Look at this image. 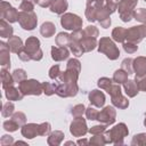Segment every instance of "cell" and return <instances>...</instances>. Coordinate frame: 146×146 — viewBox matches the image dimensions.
Here are the masks:
<instances>
[{
	"label": "cell",
	"mask_w": 146,
	"mask_h": 146,
	"mask_svg": "<svg viewBox=\"0 0 146 146\" xmlns=\"http://www.w3.org/2000/svg\"><path fill=\"white\" fill-rule=\"evenodd\" d=\"M81 72V63L76 58L68 59L66 64V70L64 72H60L59 76L57 78L58 82L60 83H73L78 82L79 75Z\"/></svg>",
	"instance_id": "obj_1"
},
{
	"label": "cell",
	"mask_w": 146,
	"mask_h": 146,
	"mask_svg": "<svg viewBox=\"0 0 146 146\" xmlns=\"http://www.w3.org/2000/svg\"><path fill=\"white\" fill-rule=\"evenodd\" d=\"M129 130L125 123L121 122L116 125H114L112 129L106 130L104 132L105 139H106V144H114L116 146L119 145H123L124 144V138L128 136Z\"/></svg>",
	"instance_id": "obj_2"
},
{
	"label": "cell",
	"mask_w": 146,
	"mask_h": 146,
	"mask_svg": "<svg viewBox=\"0 0 146 146\" xmlns=\"http://www.w3.org/2000/svg\"><path fill=\"white\" fill-rule=\"evenodd\" d=\"M98 51L106 55V57L111 60H115L120 56V50L114 43V41L108 36H103L98 41Z\"/></svg>",
	"instance_id": "obj_3"
},
{
	"label": "cell",
	"mask_w": 146,
	"mask_h": 146,
	"mask_svg": "<svg viewBox=\"0 0 146 146\" xmlns=\"http://www.w3.org/2000/svg\"><path fill=\"white\" fill-rule=\"evenodd\" d=\"M23 50L29 55L31 60H41L43 57V51L40 48V40L36 36H29L24 43Z\"/></svg>",
	"instance_id": "obj_4"
},
{
	"label": "cell",
	"mask_w": 146,
	"mask_h": 146,
	"mask_svg": "<svg viewBox=\"0 0 146 146\" xmlns=\"http://www.w3.org/2000/svg\"><path fill=\"white\" fill-rule=\"evenodd\" d=\"M18 88L19 90L23 92L24 96H29V95H33V96H40L43 92L42 89V83L39 82L38 80L34 79H25L22 82L18 83Z\"/></svg>",
	"instance_id": "obj_5"
},
{
	"label": "cell",
	"mask_w": 146,
	"mask_h": 146,
	"mask_svg": "<svg viewBox=\"0 0 146 146\" xmlns=\"http://www.w3.org/2000/svg\"><path fill=\"white\" fill-rule=\"evenodd\" d=\"M137 3H138V0H120L119 1L117 10L122 22L128 23L133 18V11Z\"/></svg>",
	"instance_id": "obj_6"
},
{
	"label": "cell",
	"mask_w": 146,
	"mask_h": 146,
	"mask_svg": "<svg viewBox=\"0 0 146 146\" xmlns=\"http://www.w3.org/2000/svg\"><path fill=\"white\" fill-rule=\"evenodd\" d=\"M60 24L65 30L68 31H75L80 30L83 25L82 18L73 13H65L60 17Z\"/></svg>",
	"instance_id": "obj_7"
},
{
	"label": "cell",
	"mask_w": 146,
	"mask_h": 146,
	"mask_svg": "<svg viewBox=\"0 0 146 146\" xmlns=\"http://www.w3.org/2000/svg\"><path fill=\"white\" fill-rule=\"evenodd\" d=\"M18 24L22 29L26 31H32L36 27L38 24V17L34 11H23L21 10L18 13Z\"/></svg>",
	"instance_id": "obj_8"
},
{
	"label": "cell",
	"mask_w": 146,
	"mask_h": 146,
	"mask_svg": "<svg viewBox=\"0 0 146 146\" xmlns=\"http://www.w3.org/2000/svg\"><path fill=\"white\" fill-rule=\"evenodd\" d=\"M79 92V86L76 82L73 83H56V95L62 98L74 97Z\"/></svg>",
	"instance_id": "obj_9"
},
{
	"label": "cell",
	"mask_w": 146,
	"mask_h": 146,
	"mask_svg": "<svg viewBox=\"0 0 146 146\" xmlns=\"http://www.w3.org/2000/svg\"><path fill=\"white\" fill-rule=\"evenodd\" d=\"M0 18L6 19L9 23H15L18 21V11L9 2L2 0L0 2Z\"/></svg>",
	"instance_id": "obj_10"
},
{
	"label": "cell",
	"mask_w": 146,
	"mask_h": 146,
	"mask_svg": "<svg viewBox=\"0 0 146 146\" xmlns=\"http://www.w3.org/2000/svg\"><path fill=\"white\" fill-rule=\"evenodd\" d=\"M104 3H105V0H87L84 15H86V18L88 19V22H90V23L96 22L97 13H98L99 8L104 6Z\"/></svg>",
	"instance_id": "obj_11"
},
{
	"label": "cell",
	"mask_w": 146,
	"mask_h": 146,
	"mask_svg": "<svg viewBox=\"0 0 146 146\" xmlns=\"http://www.w3.org/2000/svg\"><path fill=\"white\" fill-rule=\"evenodd\" d=\"M89 131L88 125L86 120L80 116V117H74V120L71 122L70 125V132L73 137H82Z\"/></svg>",
	"instance_id": "obj_12"
},
{
	"label": "cell",
	"mask_w": 146,
	"mask_h": 146,
	"mask_svg": "<svg viewBox=\"0 0 146 146\" xmlns=\"http://www.w3.org/2000/svg\"><path fill=\"white\" fill-rule=\"evenodd\" d=\"M116 119V111L113 106H105L99 113H98V117L97 121H99V123L106 124V125H111L115 122Z\"/></svg>",
	"instance_id": "obj_13"
},
{
	"label": "cell",
	"mask_w": 146,
	"mask_h": 146,
	"mask_svg": "<svg viewBox=\"0 0 146 146\" xmlns=\"http://www.w3.org/2000/svg\"><path fill=\"white\" fill-rule=\"evenodd\" d=\"M144 32H143V27L141 25L138 26H131L130 29L127 30V41L133 42V43H139L141 42V40L144 39Z\"/></svg>",
	"instance_id": "obj_14"
},
{
	"label": "cell",
	"mask_w": 146,
	"mask_h": 146,
	"mask_svg": "<svg viewBox=\"0 0 146 146\" xmlns=\"http://www.w3.org/2000/svg\"><path fill=\"white\" fill-rule=\"evenodd\" d=\"M9 46L8 43L1 41L0 42V64L3 68H10V55H9Z\"/></svg>",
	"instance_id": "obj_15"
},
{
	"label": "cell",
	"mask_w": 146,
	"mask_h": 146,
	"mask_svg": "<svg viewBox=\"0 0 146 146\" xmlns=\"http://www.w3.org/2000/svg\"><path fill=\"white\" fill-rule=\"evenodd\" d=\"M88 99H89L90 104L94 105V106H96V107H103L105 105V100H106L104 92L100 91V90H97V89L91 90L89 92Z\"/></svg>",
	"instance_id": "obj_16"
},
{
	"label": "cell",
	"mask_w": 146,
	"mask_h": 146,
	"mask_svg": "<svg viewBox=\"0 0 146 146\" xmlns=\"http://www.w3.org/2000/svg\"><path fill=\"white\" fill-rule=\"evenodd\" d=\"M110 15H111V14H110V11L106 9L105 6H103V7L99 8V10H98V13H97V16H96V21L100 24V26H102L103 29H107V27L111 26L112 21H111Z\"/></svg>",
	"instance_id": "obj_17"
},
{
	"label": "cell",
	"mask_w": 146,
	"mask_h": 146,
	"mask_svg": "<svg viewBox=\"0 0 146 146\" xmlns=\"http://www.w3.org/2000/svg\"><path fill=\"white\" fill-rule=\"evenodd\" d=\"M22 136L26 139H33L34 137L39 136V124L36 123H25L21 128Z\"/></svg>",
	"instance_id": "obj_18"
},
{
	"label": "cell",
	"mask_w": 146,
	"mask_h": 146,
	"mask_svg": "<svg viewBox=\"0 0 146 146\" xmlns=\"http://www.w3.org/2000/svg\"><path fill=\"white\" fill-rule=\"evenodd\" d=\"M51 58L55 62H63L65 59L68 58L70 56V50L67 49V47H51Z\"/></svg>",
	"instance_id": "obj_19"
},
{
	"label": "cell",
	"mask_w": 146,
	"mask_h": 146,
	"mask_svg": "<svg viewBox=\"0 0 146 146\" xmlns=\"http://www.w3.org/2000/svg\"><path fill=\"white\" fill-rule=\"evenodd\" d=\"M133 72L136 73V76H143L146 75V57L145 56H138L132 62Z\"/></svg>",
	"instance_id": "obj_20"
},
{
	"label": "cell",
	"mask_w": 146,
	"mask_h": 146,
	"mask_svg": "<svg viewBox=\"0 0 146 146\" xmlns=\"http://www.w3.org/2000/svg\"><path fill=\"white\" fill-rule=\"evenodd\" d=\"M49 8L51 13H55L57 15H63L68 8V2L66 0H52Z\"/></svg>",
	"instance_id": "obj_21"
},
{
	"label": "cell",
	"mask_w": 146,
	"mask_h": 146,
	"mask_svg": "<svg viewBox=\"0 0 146 146\" xmlns=\"http://www.w3.org/2000/svg\"><path fill=\"white\" fill-rule=\"evenodd\" d=\"M8 46H9V49L11 52L14 54H19L23 48H24V44H23V41L19 36L17 35H13L10 38H8Z\"/></svg>",
	"instance_id": "obj_22"
},
{
	"label": "cell",
	"mask_w": 146,
	"mask_h": 146,
	"mask_svg": "<svg viewBox=\"0 0 146 146\" xmlns=\"http://www.w3.org/2000/svg\"><path fill=\"white\" fill-rule=\"evenodd\" d=\"M5 96L8 100H11V102H19L24 97V95L19 90V88H15L14 86L5 89Z\"/></svg>",
	"instance_id": "obj_23"
},
{
	"label": "cell",
	"mask_w": 146,
	"mask_h": 146,
	"mask_svg": "<svg viewBox=\"0 0 146 146\" xmlns=\"http://www.w3.org/2000/svg\"><path fill=\"white\" fill-rule=\"evenodd\" d=\"M64 132L60 131V130H55V131H51L49 135H48V138H47V143L49 146H58L62 144V141L64 140Z\"/></svg>",
	"instance_id": "obj_24"
},
{
	"label": "cell",
	"mask_w": 146,
	"mask_h": 146,
	"mask_svg": "<svg viewBox=\"0 0 146 146\" xmlns=\"http://www.w3.org/2000/svg\"><path fill=\"white\" fill-rule=\"evenodd\" d=\"M123 89H124L125 94L128 95V97H130V98L136 97L137 94L139 92L138 84H137V82L135 80H127L123 83Z\"/></svg>",
	"instance_id": "obj_25"
},
{
	"label": "cell",
	"mask_w": 146,
	"mask_h": 146,
	"mask_svg": "<svg viewBox=\"0 0 146 146\" xmlns=\"http://www.w3.org/2000/svg\"><path fill=\"white\" fill-rule=\"evenodd\" d=\"M80 42H81V46H82L84 52L92 51L98 44L97 38H89V36H84V35H83V38H82V40Z\"/></svg>",
	"instance_id": "obj_26"
},
{
	"label": "cell",
	"mask_w": 146,
	"mask_h": 146,
	"mask_svg": "<svg viewBox=\"0 0 146 146\" xmlns=\"http://www.w3.org/2000/svg\"><path fill=\"white\" fill-rule=\"evenodd\" d=\"M112 39L115 42H124L127 39V29L122 26H116L112 31Z\"/></svg>",
	"instance_id": "obj_27"
},
{
	"label": "cell",
	"mask_w": 146,
	"mask_h": 146,
	"mask_svg": "<svg viewBox=\"0 0 146 146\" xmlns=\"http://www.w3.org/2000/svg\"><path fill=\"white\" fill-rule=\"evenodd\" d=\"M111 102H112V104H113L114 107H117L120 110H125L129 106L128 98L124 97L122 94H120L117 96H114V97H111Z\"/></svg>",
	"instance_id": "obj_28"
},
{
	"label": "cell",
	"mask_w": 146,
	"mask_h": 146,
	"mask_svg": "<svg viewBox=\"0 0 146 146\" xmlns=\"http://www.w3.org/2000/svg\"><path fill=\"white\" fill-rule=\"evenodd\" d=\"M0 73H1V82H2V88H3V90L7 89V88H9V87H11V86H14L15 81H14L13 74H10L7 68H3V67H2Z\"/></svg>",
	"instance_id": "obj_29"
},
{
	"label": "cell",
	"mask_w": 146,
	"mask_h": 146,
	"mask_svg": "<svg viewBox=\"0 0 146 146\" xmlns=\"http://www.w3.org/2000/svg\"><path fill=\"white\" fill-rule=\"evenodd\" d=\"M55 32H56V26H55V24L51 23V22H44V23L41 25V27H40V33H41V35L44 36V38H50V36H52V35L55 34Z\"/></svg>",
	"instance_id": "obj_30"
},
{
	"label": "cell",
	"mask_w": 146,
	"mask_h": 146,
	"mask_svg": "<svg viewBox=\"0 0 146 146\" xmlns=\"http://www.w3.org/2000/svg\"><path fill=\"white\" fill-rule=\"evenodd\" d=\"M14 29L11 25H9V22L6 19H0V36L1 38H10L13 36Z\"/></svg>",
	"instance_id": "obj_31"
},
{
	"label": "cell",
	"mask_w": 146,
	"mask_h": 146,
	"mask_svg": "<svg viewBox=\"0 0 146 146\" xmlns=\"http://www.w3.org/2000/svg\"><path fill=\"white\" fill-rule=\"evenodd\" d=\"M72 41V38H71V34L66 33V32H60L57 34L56 39H55V42L58 47H68L70 43Z\"/></svg>",
	"instance_id": "obj_32"
},
{
	"label": "cell",
	"mask_w": 146,
	"mask_h": 146,
	"mask_svg": "<svg viewBox=\"0 0 146 146\" xmlns=\"http://www.w3.org/2000/svg\"><path fill=\"white\" fill-rule=\"evenodd\" d=\"M68 47H70L71 52H72L75 57H80V56H82V55H83V52H84V50H83V48H82V46H81V42H80V41L72 40Z\"/></svg>",
	"instance_id": "obj_33"
},
{
	"label": "cell",
	"mask_w": 146,
	"mask_h": 146,
	"mask_svg": "<svg viewBox=\"0 0 146 146\" xmlns=\"http://www.w3.org/2000/svg\"><path fill=\"white\" fill-rule=\"evenodd\" d=\"M128 75H129V74H128L125 71H123L122 68L116 70V71L114 72V74H113V81H114L115 83L123 84V83L128 80Z\"/></svg>",
	"instance_id": "obj_34"
},
{
	"label": "cell",
	"mask_w": 146,
	"mask_h": 146,
	"mask_svg": "<svg viewBox=\"0 0 146 146\" xmlns=\"http://www.w3.org/2000/svg\"><path fill=\"white\" fill-rule=\"evenodd\" d=\"M14 110H15V105H14V103L11 100H9V102L3 104L2 110H1V115L3 117H9V116H11L14 114Z\"/></svg>",
	"instance_id": "obj_35"
},
{
	"label": "cell",
	"mask_w": 146,
	"mask_h": 146,
	"mask_svg": "<svg viewBox=\"0 0 146 146\" xmlns=\"http://www.w3.org/2000/svg\"><path fill=\"white\" fill-rule=\"evenodd\" d=\"M132 146H146V133H137L132 137Z\"/></svg>",
	"instance_id": "obj_36"
},
{
	"label": "cell",
	"mask_w": 146,
	"mask_h": 146,
	"mask_svg": "<svg viewBox=\"0 0 146 146\" xmlns=\"http://www.w3.org/2000/svg\"><path fill=\"white\" fill-rule=\"evenodd\" d=\"M2 127H3V129H5L6 131H8V132H14V131H16L18 128H21L19 124H18L15 120H13V119H9V120L5 121L3 124H2Z\"/></svg>",
	"instance_id": "obj_37"
},
{
	"label": "cell",
	"mask_w": 146,
	"mask_h": 146,
	"mask_svg": "<svg viewBox=\"0 0 146 146\" xmlns=\"http://www.w3.org/2000/svg\"><path fill=\"white\" fill-rule=\"evenodd\" d=\"M11 74H13L14 81L17 82V83L22 82V81L25 80L26 76H27V73H26L25 70H23V68H16V70H14V72H13Z\"/></svg>",
	"instance_id": "obj_38"
},
{
	"label": "cell",
	"mask_w": 146,
	"mask_h": 146,
	"mask_svg": "<svg viewBox=\"0 0 146 146\" xmlns=\"http://www.w3.org/2000/svg\"><path fill=\"white\" fill-rule=\"evenodd\" d=\"M90 145H96V146H103L106 144V139L104 133H99V135H94V137L90 138L89 140Z\"/></svg>",
	"instance_id": "obj_39"
},
{
	"label": "cell",
	"mask_w": 146,
	"mask_h": 146,
	"mask_svg": "<svg viewBox=\"0 0 146 146\" xmlns=\"http://www.w3.org/2000/svg\"><path fill=\"white\" fill-rule=\"evenodd\" d=\"M83 35L84 36H89V38H97L99 35V31L96 26L94 25H88L84 30H83Z\"/></svg>",
	"instance_id": "obj_40"
},
{
	"label": "cell",
	"mask_w": 146,
	"mask_h": 146,
	"mask_svg": "<svg viewBox=\"0 0 146 146\" xmlns=\"http://www.w3.org/2000/svg\"><path fill=\"white\" fill-rule=\"evenodd\" d=\"M42 89H43V94H46L47 96H51L54 94H56V84L55 83H50V82H42Z\"/></svg>",
	"instance_id": "obj_41"
},
{
	"label": "cell",
	"mask_w": 146,
	"mask_h": 146,
	"mask_svg": "<svg viewBox=\"0 0 146 146\" xmlns=\"http://www.w3.org/2000/svg\"><path fill=\"white\" fill-rule=\"evenodd\" d=\"M133 18L140 23H146V9L145 8H139L135 9L133 11Z\"/></svg>",
	"instance_id": "obj_42"
},
{
	"label": "cell",
	"mask_w": 146,
	"mask_h": 146,
	"mask_svg": "<svg viewBox=\"0 0 146 146\" xmlns=\"http://www.w3.org/2000/svg\"><path fill=\"white\" fill-rule=\"evenodd\" d=\"M132 62H133V59H131V58H124L122 60V63H121V68L123 71H125L128 74H132L133 73Z\"/></svg>",
	"instance_id": "obj_43"
},
{
	"label": "cell",
	"mask_w": 146,
	"mask_h": 146,
	"mask_svg": "<svg viewBox=\"0 0 146 146\" xmlns=\"http://www.w3.org/2000/svg\"><path fill=\"white\" fill-rule=\"evenodd\" d=\"M105 91H107V94H108L111 97H114V96H117V95L122 94L120 84H119V83H115V82H113V83H112Z\"/></svg>",
	"instance_id": "obj_44"
},
{
	"label": "cell",
	"mask_w": 146,
	"mask_h": 146,
	"mask_svg": "<svg viewBox=\"0 0 146 146\" xmlns=\"http://www.w3.org/2000/svg\"><path fill=\"white\" fill-rule=\"evenodd\" d=\"M84 113H86V107H84L83 104H78V105L73 106V108L71 111V114H72L73 117H80Z\"/></svg>",
	"instance_id": "obj_45"
},
{
	"label": "cell",
	"mask_w": 146,
	"mask_h": 146,
	"mask_svg": "<svg viewBox=\"0 0 146 146\" xmlns=\"http://www.w3.org/2000/svg\"><path fill=\"white\" fill-rule=\"evenodd\" d=\"M11 119L13 120H15L18 124H19V127L22 128L25 123H26V115L23 113V112H15L13 115H11Z\"/></svg>",
	"instance_id": "obj_46"
},
{
	"label": "cell",
	"mask_w": 146,
	"mask_h": 146,
	"mask_svg": "<svg viewBox=\"0 0 146 146\" xmlns=\"http://www.w3.org/2000/svg\"><path fill=\"white\" fill-rule=\"evenodd\" d=\"M122 46H123V50L127 54H135L138 50L137 43H133V42H130V41H124Z\"/></svg>",
	"instance_id": "obj_47"
},
{
	"label": "cell",
	"mask_w": 146,
	"mask_h": 146,
	"mask_svg": "<svg viewBox=\"0 0 146 146\" xmlns=\"http://www.w3.org/2000/svg\"><path fill=\"white\" fill-rule=\"evenodd\" d=\"M113 82H114V81H113V79H110V78L103 76V78L98 79V81H97V86H98L100 89L106 90V89H107V88H108Z\"/></svg>",
	"instance_id": "obj_48"
},
{
	"label": "cell",
	"mask_w": 146,
	"mask_h": 146,
	"mask_svg": "<svg viewBox=\"0 0 146 146\" xmlns=\"http://www.w3.org/2000/svg\"><path fill=\"white\" fill-rule=\"evenodd\" d=\"M51 132V125L49 122H43L39 124V136H48Z\"/></svg>",
	"instance_id": "obj_49"
},
{
	"label": "cell",
	"mask_w": 146,
	"mask_h": 146,
	"mask_svg": "<svg viewBox=\"0 0 146 146\" xmlns=\"http://www.w3.org/2000/svg\"><path fill=\"white\" fill-rule=\"evenodd\" d=\"M98 111L95 108V107H92V106H89V107H87L86 108V116H87V119H89V120H91V121H94V120H97V117H98Z\"/></svg>",
	"instance_id": "obj_50"
},
{
	"label": "cell",
	"mask_w": 146,
	"mask_h": 146,
	"mask_svg": "<svg viewBox=\"0 0 146 146\" xmlns=\"http://www.w3.org/2000/svg\"><path fill=\"white\" fill-rule=\"evenodd\" d=\"M117 5H119V0H105V3H104L106 9L110 11V14H113L114 11H116Z\"/></svg>",
	"instance_id": "obj_51"
},
{
	"label": "cell",
	"mask_w": 146,
	"mask_h": 146,
	"mask_svg": "<svg viewBox=\"0 0 146 146\" xmlns=\"http://www.w3.org/2000/svg\"><path fill=\"white\" fill-rule=\"evenodd\" d=\"M106 124H103V123H99L97 125H94L89 129V132L91 135H99V133H104L106 131Z\"/></svg>",
	"instance_id": "obj_52"
},
{
	"label": "cell",
	"mask_w": 146,
	"mask_h": 146,
	"mask_svg": "<svg viewBox=\"0 0 146 146\" xmlns=\"http://www.w3.org/2000/svg\"><path fill=\"white\" fill-rule=\"evenodd\" d=\"M60 68H59V65H54V66H51L50 68H49V78L51 79V80H57V78L59 76V74H60Z\"/></svg>",
	"instance_id": "obj_53"
},
{
	"label": "cell",
	"mask_w": 146,
	"mask_h": 146,
	"mask_svg": "<svg viewBox=\"0 0 146 146\" xmlns=\"http://www.w3.org/2000/svg\"><path fill=\"white\" fill-rule=\"evenodd\" d=\"M34 6H35V5L32 3V2H30V1H27V0H23L22 3L19 5V9L23 10V11H33Z\"/></svg>",
	"instance_id": "obj_54"
},
{
	"label": "cell",
	"mask_w": 146,
	"mask_h": 146,
	"mask_svg": "<svg viewBox=\"0 0 146 146\" xmlns=\"http://www.w3.org/2000/svg\"><path fill=\"white\" fill-rule=\"evenodd\" d=\"M135 81L137 82L139 90L146 92V75H143V76H136V78H135Z\"/></svg>",
	"instance_id": "obj_55"
},
{
	"label": "cell",
	"mask_w": 146,
	"mask_h": 146,
	"mask_svg": "<svg viewBox=\"0 0 146 146\" xmlns=\"http://www.w3.org/2000/svg\"><path fill=\"white\" fill-rule=\"evenodd\" d=\"M0 144L2 146H9V145H13L14 144V138L10 136V135H3L0 139Z\"/></svg>",
	"instance_id": "obj_56"
},
{
	"label": "cell",
	"mask_w": 146,
	"mask_h": 146,
	"mask_svg": "<svg viewBox=\"0 0 146 146\" xmlns=\"http://www.w3.org/2000/svg\"><path fill=\"white\" fill-rule=\"evenodd\" d=\"M51 1L52 0H38V5L42 8H47V7H50Z\"/></svg>",
	"instance_id": "obj_57"
},
{
	"label": "cell",
	"mask_w": 146,
	"mask_h": 146,
	"mask_svg": "<svg viewBox=\"0 0 146 146\" xmlns=\"http://www.w3.org/2000/svg\"><path fill=\"white\" fill-rule=\"evenodd\" d=\"M76 144H78V145H88V144H89V141H88L87 139H79Z\"/></svg>",
	"instance_id": "obj_58"
},
{
	"label": "cell",
	"mask_w": 146,
	"mask_h": 146,
	"mask_svg": "<svg viewBox=\"0 0 146 146\" xmlns=\"http://www.w3.org/2000/svg\"><path fill=\"white\" fill-rule=\"evenodd\" d=\"M141 27H143V32H144V36L146 38V23H143V24H141Z\"/></svg>",
	"instance_id": "obj_59"
},
{
	"label": "cell",
	"mask_w": 146,
	"mask_h": 146,
	"mask_svg": "<svg viewBox=\"0 0 146 146\" xmlns=\"http://www.w3.org/2000/svg\"><path fill=\"white\" fill-rule=\"evenodd\" d=\"M15 145H26V143L25 141H21V140H18V141H16V143H14Z\"/></svg>",
	"instance_id": "obj_60"
},
{
	"label": "cell",
	"mask_w": 146,
	"mask_h": 146,
	"mask_svg": "<svg viewBox=\"0 0 146 146\" xmlns=\"http://www.w3.org/2000/svg\"><path fill=\"white\" fill-rule=\"evenodd\" d=\"M27 1H30V2H32V3H34V5L38 3V0H27Z\"/></svg>",
	"instance_id": "obj_61"
},
{
	"label": "cell",
	"mask_w": 146,
	"mask_h": 146,
	"mask_svg": "<svg viewBox=\"0 0 146 146\" xmlns=\"http://www.w3.org/2000/svg\"><path fill=\"white\" fill-rule=\"evenodd\" d=\"M65 145H74V143L73 141H67V143H65Z\"/></svg>",
	"instance_id": "obj_62"
},
{
	"label": "cell",
	"mask_w": 146,
	"mask_h": 146,
	"mask_svg": "<svg viewBox=\"0 0 146 146\" xmlns=\"http://www.w3.org/2000/svg\"><path fill=\"white\" fill-rule=\"evenodd\" d=\"M144 125L146 127V117H145V120H144Z\"/></svg>",
	"instance_id": "obj_63"
},
{
	"label": "cell",
	"mask_w": 146,
	"mask_h": 146,
	"mask_svg": "<svg viewBox=\"0 0 146 146\" xmlns=\"http://www.w3.org/2000/svg\"><path fill=\"white\" fill-rule=\"evenodd\" d=\"M144 1H146V0H144Z\"/></svg>",
	"instance_id": "obj_64"
}]
</instances>
